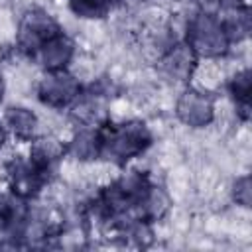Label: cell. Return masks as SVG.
<instances>
[{"label":"cell","instance_id":"cell-11","mask_svg":"<svg viewBox=\"0 0 252 252\" xmlns=\"http://www.w3.org/2000/svg\"><path fill=\"white\" fill-rule=\"evenodd\" d=\"M67 154L81 161L100 158V130L94 126H83L67 144Z\"/></svg>","mask_w":252,"mask_h":252},{"label":"cell","instance_id":"cell-14","mask_svg":"<svg viewBox=\"0 0 252 252\" xmlns=\"http://www.w3.org/2000/svg\"><path fill=\"white\" fill-rule=\"evenodd\" d=\"M4 128L20 140H32L37 128V116L24 106H10L4 114Z\"/></svg>","mask_w":252,"mask_h":252},{"label":"cell","instance_id":"cell-5","mask_svg":"<svg viewBox=\"0 0 252 252\" xmlns=\"http://www.w3.org/2000/svg\"><path fill=\"white\" fill-rule=\"evenodd\" d=\"M81 85L79 81L63 71H47L45 77L37 85V96L43 104L51 108H69L71 102L79 96Z\"/></svg>","mask_w":252,"mask_h":252},{"label":"cell","instance_id":"cell-18","mask_svg":"<svg viewBox=\"0 0 252 252\" xmlns=\"http://www.w3.org/2000/svg\"><path fill=\"white\" fill-rule=\"evenodd\" d=\"M232 197L238 205L242 207H250L252 203V185H250V177L248 175H242L234 181L232 185Z\"/></svg>","mask_w":252,"mask_h":252},{"label":"cell","instance_id":"cell-1","mask_svg":"<svg viewBox=\"0 0 252 252\" xmlns=\"http://www.w3.org/2000/svg\"><path fill=\"white\" fill-rule=\"evenodd\" d=\"M98 130L100 156L120 165L144 154L152 144V132L140 120H128L122 124H100Z\"/></svg>","mask_w":252,"mask_h":252},{"label":"cell","instance_id":"cell-15","mask_svg":"<svg viewBox=\"0 0 252 252\" xmlns=\"http://www.w3.org/2000/svg\"><path fill=\"white\" fill-rule=\"evenodd\" d=\"M169 205L171 203H169L167 193L161 187L152 185L150 191L146 193L144 201L140 203V207L136 211V217L152 224V222H156V220H159V219L165 217V213L169 211Z\"/></svg>","mask_w":252,"mask_h":252},{"label":"cell","instance_id":"cell-17","mask_svg":"<svg viewBox=\"0 0 252 252\" xmlns=\"http://www.w3.org/2000/svg\"><path fill=\"white\" fill-rule=\"evenodd\" d=\"M112 2L114 0H69V8L79 18L98 20L112 10Z\"/></svg>","mask_w":252,"mask_h":252},{"label":"cell","instance_id":"cell-8","mask_svg":"<svg viewBox=\"0 0 252 252\" xmlns=\"http://www.w3.org/2000/svg\"><path fill=\"white\" fill-rule=\"evenodd\" d=\"M71 118L81 126H100L106 116V96L100 91L79 93L69 106Z\"/></svg>","mask_w":252,"mask_h":252},{"label":"cell","instance_id":"cell-6","mask_svg":"<svg viewBox=\"0 0 252 252\" xmlns=\"http://www.w3.org/2000/svg\"><path fill=\"white\" fill-rule=\"evenodd\" d=\"M175 112H177V118L185 126L203 128V126L211 124L215 118V102L209 94L195 91V89H187L181 93Z\"/></svg>","mask_w":252,"mask_h":252},{"label":"cell","instance_id":"cell-3","mask_svg":"<svg viewBox=\"0 0 252 252\" xmlns=\"http://www.w3.org/2000/svg\"><path fill=\"white\" fill-rule=\"evenodd\" d=\"M8 183L14 195L22 199H33L41 193V189L49 183L51 171L37 165L33 159H12L6 167Z\"/></svg>","mask_w":252,"mask_h":252},{"label":"cell","instance_id":"cell-13","mask_svg":"<svg viewBox=\"0 0 252 252\" xmlns=\"http://www.w3.org/2000/svg\"><path fill=\"white\" fill-rule=\"evenodd\" d=\"M230 43H238L250 33V10L246 4H234L224 10V18H219Z\"/></svg>","mask_w":252,"mask_h":252},{"label":"cell","instance_id":"cell-9","mask_svg":"<svg viewBox=\"0 0 252 252\" xmlns=\"http://www.w3.org/2000/svg\"><path fill=\"white\" fill-rule=\"evenodd\" d=\"M73 53H75V43L63 32H59L53 37H49L37 49L35 55L39 57V63L45 67V71H63L73 59Z\"/></svg>","mask_w":252,"mask_h":252},{"label":"cell","instance_id":"cell-20","mask_svg":"<svg viewBox=\"0 0 252 252\" xmlns=\"http://www.w3.org/2000/svg\"><path fill=\"white\" fill-rule=\"evenodd\" d=\"M4 140H6V128L0 126V150H2V146H4Z\"/></svg>","mask_w":252,"mask_h":252},{"label":"cell","instance_id":"cell-10","mask_svg":"<svg viewBox=\"0 0 252 252\" xmlns=\"http://www.w3.org/2000/svg\"><path fill=\"white\" fill-rule=\"evenodd\" d=\"M30 220V211L26 205V199L10 193L4 195L0 193V230L22 234L26 222Z\"/></svg>","mask_w":252,"mask_h":252},{"label":"cell","instance_id":"cell-16","mask_svg":"<svg viewBox=\"0 0 252 252\" xmlns=\"http://www.w3.org/2000/svg\"><path fill=\"white\" fill-rule=\"evenodd\" d=\"M250 87H252L250 69H242L228 83V91H230V94L236 102V110H238L242 120L250 118Z\"/></svg>","mask_w":252,"mask_h":252},{"label":"cell","instance_id":"cell-21","mask_svg":"<svg viewBox=\"0 0 252 252\" xmlns=\"http://www.w3.org/2000/svg\"><path fill=\"white\" fill-rule=\"evenodd\" d=\"M4 98V79H2V73H0V102Z\"/></svg>","mask_w":252,"mask_h":252},{"label":"cell","instance_id":"cell-2","mask_svg":"<svg viewBox=\"0 0 252 252\" xmlns=\"http://www.w3.org/2000/svg\"><path fill=\"white\" fill-rule=\"evenodd\" d=\"M189 47L197 53V57H222L228 47L232 45L219 16L197 14L189 20L187 26V39Z\"/></svg>","mask_w":252,"mask_h":252},{"label":"cell","instance_id":"cell-12","mask_svg":"<svg viewBox=\"0 0 252 252\" xmlns=\"http://www.w3.org/2000/svg\"><path fill=\"white\" fill-rule=\"evenodd\" d=\"M67 154V146L53 138V136H41L37 140H33L32 150H30V159H33L37 165L53 171L55 163Z\"/></svg>","mask_w":252,"mask_h":252},{"label":"cell","instance_id":"cell-7","mask_svg":"<svg viewBox=\"0 0 252 252\" xmlns=\"http://www.w3.org/2000/svg\"><path fill=\"white\" fill-rule=\"evenodd\" d=\"M197 61H199V57L189 47V43L187 41H177V43L167 47V51L159 57L158 65H159V71L167 79L177 81V83H187L193 77Z\"/></svg>","mask_w":252,"mask_h":252},{"label":"cell","instance_id":"cell-4","mask_svg":"<svg viewBox=\"0 0 252 252\" xmlns=\"http://www.w3.org/2000/svg\"><path fill=\"white\" fill-rule=\"evenodd\" d=\"M59 24L41 8H33L24 14L18 30V47L30 55H35L37 49L55 33H59Z\"/></svg>","mask_w":252,"mask_h":252},{"label":"cell","instance_id":"cell-19","mask_svg":"<svg viewBox=\"0 0 252 252\" xmlns=\"http://www.w3.org/2000/svg\"><path fill=\"white\" fill-rule=\"evenodd\" d=\"M193 4L197 6L199 14H207V16H219L224 10L226 0H193Z\"/></svg>","mask_w":252,"mask_h":252}]
</instances>
